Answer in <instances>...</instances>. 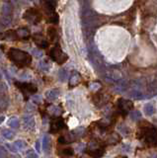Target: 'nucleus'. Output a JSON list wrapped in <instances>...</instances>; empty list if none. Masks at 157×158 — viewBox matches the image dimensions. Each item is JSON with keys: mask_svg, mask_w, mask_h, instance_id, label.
I'll return each mask as SVG.
<instances>
[{"mask_svg": "<svg viewBox=\"0 0 157 158\" xmlns=\"http://www.w3.org/2000/svg\"><path fill=\"white\" fill-rule=\"evenodd\" d=\"M138 137L140 139H144V141L149 146L157 147V128L149 125V122H147V125H141Z\"/></svg>", "mask_w": 157, "mask_h": 158, "instance_id": "1", "label": "nucleus"}, {"mask_svg": "<svg viewBox=\"0 0 157 158\" xmlns=\"http://www.w3.org/2000/svg\"><path fill=\"white\" fill-rule=\"evenodd\" d=\"M9 58L19 67L28 66L32 62V57L28 52L18 49H10L8 51Z\"/></svg>", "mask_w": 157, "mask_h": 158, "instance_id": "2", "label": "nucleus"}, {"mask_svg": "<svg viewBox=\"0 0 157 158\" xmlns=\"http://www.w3.org/2000/svg\"><path fill=\"white\" fill-rule=\"evenodd\" d=\"M49 57L52 58V60H55V62H57L58 64L64 63L65 61L68 59L67 54L62 51V49H60V46L58 45H56L55 48H52L50 49Z\"/></svg>", "mask_w": 157, "mask_h": 158, "instance_id": "3", "label": "nucleus"}, {"mask_svg": "<svg viewBox=\"0 0 157 158\" xmlns=\"http://www.w3.org/2000/svg\"><path fill=\"white\" fill-rule=\"evenodd\" d=\"M23 18L31 24H38L41 20V14L36 8H30L24 13Z\"/></svg>", "mask_w": 157, "mask_h": 158, "instance_id": "4", "label": "nucleus"}, {"mask_svg": "<svg viewBox=\"0 0 157 158\" xmlns=\"http://www.w3.org/2000/svg\"><path fill=\"white\" fill-rule=\"evenodd\" d=\"M118 112L123 117L127 116L130 111L133 108V103L130 100H126V99L121 98L118 101Z\"/></svg>", "mask_w": 157, "mask_h": 158, "instance_id": "5", "label": "nucleus"}, {"mask_svg": "<svg viewBox=\"0 0 157 158\" xmlns=\"http://www.w3.org/2000/svg\"><path fill=\"white\" fill-rule=\"evenodd\" d=\"M86 153L93 158H101L105 154V149L101 146H95L93 145V143H91L86 149Z\"/></svg>", "mask_w": 157, "mask_h": 158, "instance_id": "6", "label": "nucleus"}, {"mask_svg": "<svg viewBox=\"0 0 157 158\" xmlns=\"http://www.w3.org/2000/svg\"><path fill=\"white\" fill-rule=\"evenodd\" d=\"M16 86L19 88L22 93L25 94V96L29 94H34L37 92V86L34 85L32 83H21V82H16Z\"/></svg>", "mask_w": 157, "mask_h": 158, "instance_id": "7", "label": "nucleus"}, {"mask_svg": "<svg viewBox=\"0 0 157 158\" xmlns=\"http://www.w3.org/2000/svg\"><path fill=\"white\" fill-rule=\"evenodd\" d=\"M64 128H65L64 121L61 118H56L50 122L49 130L52 131V133H57V131L63 130Z\"/></svg>", "mask_w": 157, "mask_h": 158, "instance_id": "8", "label": "nucleus"}, {"mask_svg": "<svg viewBox=\"0 0 157 158\" xmlns=\"http://www.w3.org/2000/svg\"><path fill=\"white\" fill-rule=\"evenodd\" d=\"M35 119L32 115H26L23 118V125L27 130H34L35 128Z\"/></svg>", "mask_w": 157, "mask_h": 158, "instance_id": "9", "label": "nucleus"}, {"mask_svg": "<svg viewBox=\"0 0 157 158\" xmlns=\"http://www.w3.org/2000/svg\"><path fill=\"white\" fill-rule=\"evenodd\" d=\"M33 40L40 49H47L49 46V43L47 42V40L41 34H35L33 36Z\"/></svg>", "mask_w": 157, "mask_h": 158, "instance_id": "10", "label": "nucleus"}, {"mask_svg": "<svg viewBox=\"0 0 157 158\" xmlns=\"http://www.w3.org/2000/svg\"><path fill=\"white\" fill-rule=\"evenodd\" d=\"M75 138H76V136L73 133H71L64 134V136H61L58 138V142L61 143V144H68V143L75 141Z\"/></svg>", "mask_w": 157, "mask_h": 158, "instance_id": "11", "label": "nucleus"}, {"mask_svg": "<svg viewBox=\"0 0 157 158\" xmlns=\"http://www.w3.org/2000/svg\"><path fill=\"white\" fill-rule=\"evenodd\" d=\"M16 34L18 39L21 40H28L30 38V31L26 28H20L16 30Z\"/></svg>", "mask_w": 157, "mask_h": 158, "instance_id": "12", "label": "nucleus"}, {"mask_svg": "<svg viewBox=\"0 0 157 158\" xmlns=\"http://www.w3.org/2000/svg\"><path fill=\"white\" fill-rule=\"evenodd\" d=\"M80 79H81V77H80L79 73L76 71H73L72 74L70 76V79H69V86L74 87L76 85H78L80 82Z\"/></svg>", "mask_w": 157, "mask_h": 158, "instance_id": "13", "label": "nucleus"}, {"mask_svg": "<svg viewBox=\"0 0 157 158\" xmlns=\"http://www.w3.org/2000/svg\"><path fill=\"white\" fill-rule=\"evenodd\" d=\"M59 96V90L58 89H52V90H49L47 93H46V97L47 100L49 101H55L56 99L58 98Z\"/></svg>", "mask_w": 157, "mask_h": 158, "instance_id": "14", "label": "nucleus"}, {"mask_svg": "<svg viewBox=\"0 0 157 158\" xmlns=\"http://www.w3.org/2000/svg\"><path fill=\"white\" fill-rule=\"evenodd\" d=\"M107 101L108 100H105L103 94H97L94 97V103L96 104L98 107H101V106H103V105H105L107 103Z\"/></svg>", "mask_w": 157, "mask_h": 158, "instance_id": "15", "label": "nucleus"}, {"mask_svg": "<svg viewBox=\"0 0 157 158\" xmlns=\"http://www.w3.org/2000/svg\"><path fill=\"white\" fill-rule=\"evenodd\" d=\"M130 96H132L133 99H135V100H141V99L144 97L143 93H142L140 90L137 89V88H133L132 90V92H130Z\"/></svg>", "mask_w": 157, "mask_h": 158, "instance_id": "16", "label": "nucleus"}, {"mask_svg": "<svg viewBox=\"0 0 157 158\" xmlns=\"http://www.w3.org/2000/svg\"><path fill=\"white\" fill-rule=\"evenodd\" d=\"M143 111H144V114L148 117L152 116L154 112H155V108H154V106L151 103H147L146 105L144 106L143 108Z\"/></svg>", "mask_w": 157, "mask_h": 158, "instance_id": "17", "label": "nucleus"}, {"mask_svg": "<svg viewBox=\"0 0 157 158\" xmlns=\"http://www.w3.org/2000/svg\"><path fill=\"white\" fill-rule=\"evenodd\" d=\"M7 125L12 128H19V125H20L19 119L16 118V117H12L11 119L8 120Z\"/></svg>", "mask_w": 157, "mask_h": 158, "instance_id": "18", "label": "nucleus"}, {"mask_svg": "<svg viewBox=\"0 0 157 158\" xmlns=\"http://www.w3.org/2000/svg\"><path fill=\"white\" fill-rule=\"evenodd\" d=\"M118 141H120V136H118V134L113 133L112 136H110L108 139H107V144H109V145H115V144H117Z\"/></svg>", "mask_w": 157, "mask_h": 158, "instance_id": "19", "label": "nucleus"}, {"mask_svg": "<svg viewBox=\"0 0 157 158\" xmlns=\"http://www.w3.org/2000/svg\"><path fill=\"white\" fill-rule=\"evenodd\" d=\"M50 146H52V141H50V138L49 136H44V139H43V148L44 150L47 152L50 149Z\"/></svg>", "mask_w": 157, "mask_h": 158, "instance_id": "20", "label": "nucleus"}, {"mask_svg": "<svg viewBox=\"0 0 157 158\" xmlns=\"http://www.w3.org/2000/svg\"><path fill=\"white\" fill-rule=\"evenodd\" d=\"M47 35H49L50 41L53 42V41H55L56 37H57V32H56V30L53 27H49L47 29Z\"/></svg>", "mask_w": 157, "mask_h": 158, "instance_id": "21", "label": "nucleus"}, {"mask_svg": "<svg viewBox=\"0 0 157 158\" xmlns=\"http://www.w3.org/2000/svg\"><path fill=\"white\" fill-rule=\"evenodd\" d=\"M73 153H74L73 149L70 148V147L63 148V149H61V150L59 151V154L62 155V156H72Z\"/></svg>", "mask_w": 157, "mask_h": 158, "instance_id": "22", "label": "nucleus"}, {"mask_svg": "<svg viewBox=\"0 0 157 158\" xmlns=\"http://www.w3.org/2000/svg\"><path fill=\"white\" fill-rule=\"evenodd\" d=\"M11 10H12V8L10 6V4H9V3H5L4 5H3V7H2V14H3V16H10Z\"/></svg>", "mask_w": 157, "mask_h": 158, "instance_id": "23", "label": "nucleus"}, {"mask_svg": "<svg viewBox=\"0 0 157 158\" xmlns=\"http://www.w3.org/2000/svg\"><path fill=\"white\" fill-rule=\"evenodd\" d=\"M8 106V100L4 96H0V111L5 110Z\"/></svg>", "mask_w": 157, "mask_h": 158, "instance_id": "24", "label": "nucleus"}, {"mask_svg": "<svg viewBox=\"0 0 157 158\" xmlns=\"http://www.w3.org/2000/svg\"><path fill=\"white\" fill-rule=\"evenodd\" d=\"M130 119L132 120L133 122H137L141 119V113L139 111H133V112L130 114Z\"/></svg>", "mask_w": 157, "mask_h": 158, "instance_id": "25", "label": "nucleus"}, {"mask_svg": "<svg viewBox=\"0 0 157 158\" xmlns=\"http://www.w3.org/2000/svg\"><path fill=\"white\" fill-rule=\"evenodd\" d=\"M2 136L6 139H13L14 138V133L10 130H4L2 131Z\"/></svg>", "mask_w": 157, "mask_h": 158, "instance_id": "26", "label": "nucleus"}, {"mask_svg": "<svg viewBox=\"0 0 157 158\" xmlns=\"http://www.w3.org/2000/svg\"><path fill=\"white\" fill-rule=\"evenodd\" d=\"M49 112L50 114H52L53 116H59L61 114V109L59 107H56V106H52L49 108Z\"/></svg>", "mask_w": 157, "mask_h": 158, "instance_id": "27", "label": "nucleus"}, {"mask_svg": "<svg viewBox=\"0 0 157 158\" xmlns=\"http://www.w3.org/2000/svg\"><path fill=\"white\" fill-rule=\"evenodd\" d=\"M40 68L44 71H49L50 68V64L47 60H41L40 62Z\"/></svg>", "mask_w": 157, "mask_h": 158, "instance_id": "28", "label": "nucleus"}, {"mask_svg": "<svg viewBox=\"0 0 157 158\" xmlns=\"http://www.w3.org/2000/svg\"><path fill=\"white\" fill-rule=\"evenodd\" d=\"M47 22L52 23V24H56V23L58 22V15L55 12L52 14V15H49L47 17Z\"/></svg>", "mask_w": 157, "mask_h": 158, "instance_id": "29", "label": "nucleus"}, {"mask_svg": "<svg viewBox=\"0 0 157 158\" xmlns=\"http://www.w3.org/2000/svg\"><path fill=\"white\" fill-rule=\"evenodd\" d=\"M11 17L10 16H3L1 19H0V22H1V24L3 26H8L11 24Z\"/></svg>", "mask_w": 157, "mask_h": 158, "instance_id": "30", "label": "nucleus"}, {"mask_svg": "<svg viewBox=\"0 0 157 158\" xmlns=\"http://www.w3.org/2000/svg\"><path fill=\"white\" fill-rule=\"evenodd\" d=\"M67 76H68V73L65 69H60L59 70V73H58V77L60 79L61 81H65L67 79Z\"/></svg>", "mask_w": 157, "mask_h": 158, "instance_id": "31", "label": "nucleus"}, {"mask_svg": "<svg viewBox=\"0 0 157 158\" xmlns=\"http://www.w3.org/2000/svg\"><path fill=\"white\" fill-rule=\"evenodd\" d=\"M14 144L18 149H24L27 146V143L25 141H23V140H16L14 142Z\"/></svg>", "mask_w": 157, "mask_h": 158, "instance_id": "32", "label": "nucleus"}, {"mask_svg": "<svg viewBox=\"0 0 157 158\" xmlns=\"http://www.w3.org/2000/svg\"><path fill=\"white\" fill-rule=\"evenodd\" d=\"M26 158H39V156L34 150H28L26 153Z\"/></svg>", "mask_w": 157, "mask_h": 158, "instance_id": "33", "label": "nucleus"}, {"mask_svg": "<svg viewBox=\"0 0 157 158\" xmlns=\"http://www.w3.org/2000/svg\"><path fill=\"white\" fill-rule=\"evenodd\" d=\"M90 89L92 90V91H97L98 89H100V87H101V85L99 83H96V82H94V83H91L90 84Z\"/></svg>", "mask_w": 157, "mask_h": 158, "instance_id": "34", "label": "nucleus"}, {"mask_svg": "<svg viewBox=\"0 0 157 158\" xmlns=\"http://www.w3.org/2000/svg\"><path fill=\"white\" fill-rule=\"evenodd\" d=\"M8 90V87H7V85L4 83V82H2V81H0V94L1 93H4V92H6Z\"/></svg>", "mask_w": 157, "mask_h": 158, "instance_id": "35", "label": "nucleus"}, {"mask_svg": "<svg viewBox=\"0 0 157 158\" xmlns=\"http://www.w3.org/2000/svg\"><path fill=\"white\" fill-rule=\"evenodd\" d=\"M32 101L34 102L35 104H40L41 102V96H38V95H35L32 97Z\"/></svg>", "mask_w": 157, "mask_h": 158, "instance_id": "36", "label": "nucleus"}, {"mask_svg": "<svg viewBox=\"0 0 157 158\" xmlns=\"http://www.w3.org/2000/svg\"><path fill=\"white\" fill-rule=\"evenodd\" d=\"M7 156V150L2 147V146H0V158H5Z\"/></svg>", "mask_w": 157, "mask_h": 158, "instance_id": "37", "label": "nucleus"}, {"mask_svg": "<svg viewBox=\"0 0 157 158\" xmlns=\"http://www.w3.org/2000/svg\"><path fill=\"white\" fill-rule=\"evenodd\" d=\"M33 54L35 55L36 57H41V55H43V52H41L40 49H34V51H33Z\"/></svg>", "mask_w": 157, "mask_h": 158, "instance_id": "38", "label": "nucleus"}, {"mask_svg": "<svg viewBox=\"0 0 157 158\" xmlns=\"http://www.w3.org/2000/svg\"><path fill=\"white\" fill-rule=\"evenodd\" d=\"M6 146H7V148L10 149L12 152H17V150H18V148L16 147V146H15V144H9V143H8V144L6 145Z\"/></svg>", "mask_w": 157, "mask_h": 158, "instance_id": "39", "label": "nucleus"}, {"mask_svg": "<svg viewBox=\"0 0 157 158\" xmlns=\"http://www.w3.org/2000/svg\"><path fill=\"white\" fill-rule=\"evenodd\" d=\"M34 110H35V108L33 105H27V111H31V112H33Z\"/></svg>", "mask_w": 157, "mask_h": 158, "instance_id": "40", "label": "nucleus"}, {"mask_svg": "<svg viewBox=\"0 0 157 158\" xmlns=\"http://www.w3.org/2000/svg\"><path fill=\"white\" fill-rule=\"evenodd\" d=\"M123 128H124V125H121V127L118 128V130H123ZM124 133H129V128H126V130H124Z\"/></svg>", "mask_w": 157, "mask_h": 158, "instance_id": "41", "label": "nucleus"}, {"mask_svg": "<svg viewBox=\"0 0 157 158\" xmlns=\"http://www.w3.org/2000/svg\"><path fill=\"white\" fill-rule=\"evenodd\" d=\"M3 121H4V117H0V124H2Z\"/></svg>", "mask_w": 157, "mask_h": 158, "instance_id": "42", "label": "nucleus"}, {"mask_svg": "<svg viewBox=\"0 0 157 158\" xmlns=\"http://www.w3.org/2000/svg\"><path fill=\"white\" fill-rule=\"evenodd\" d=\"M37 150L40 151V144H39V142H37Z\"/></svg>", "mask_w": 157, "mask_h": 158, "instance_id": "43", "label": "nucleus"}, {"mask_svg": "<svg viewBox=\"0 0 157 158\" xmlns=\"http://www.w3.org/2000/svg\"><path fill=\"white\" fill-rule=\"evenodd\" d=\"M117 158H127L126 156H121V155H120V156H118Z\"/></svg>", "mask_w": 157, "mask_h": 158, "instance_id": "44", "label": "nucleus"}, {"mask_svg": "<svg viewBox=\"0 0 157 158\" xmlns=\"http://www.w3.org/2000/svg\"><path fill=\"white\" fill-rule=\"evenodd\" d=\"M3 1H5L6 3H7V2H9V1H10V0H3Z\"/></svg>", "mask_w": 157, "mask_h": 158, "instance_id": "45", "label": "nucleus"}, {"mask_svg": "<svg viewBox=\"0 0 157 158\" xmlns=\"http://www.w3.org/2000/svg\"><path fill=\"white\" fill-rule=\"evenodd\" d=\"M1 78H2V75H1V72H0V80H1Z\"/></svg>", "mask_w": 157, "mask_h": 158, "instance_id": "46", "label": "nucleus"}, {"mask_svg": "<svg viewBox=\"0 0 157 158\" xmlns=\"http://www.w3.org/2000/svg\"><path fill=\"white\" fill-rule=\"evenodd\" d=\"M11 158H15V157H11Z\"/></svg>", "mask_w": 157, "mask_h": 158, "instance_id": "47", "label": "nucleus"}]
</instances>
